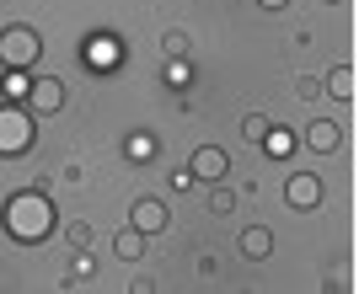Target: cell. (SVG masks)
I'll use <instances>...</instances> for the list:
<instances>
[{"mask_svg": "<svg viewBox=\"0 0 359 294\" xmlns=\"http://www.w3.org/2000/svg\"><path fill=\"white\" fill-rule=\"evenodd\" d=\"M210 214H220V220H225V214H236V192H231V188H210Z\"/></svg>", "mask_w": 359, "mask_h": 294, "instance_id": "cell-13", "label": "cell"}, {"mask_svg": "<svg viewBox=\"0 0 359 294\" xmlns=\"http://www.w3.org/2000/svg\"><path fill=\"white\" fill-rule=\"evenodd\" d=\"M81 279H91V257H86V251L75 257V267H70V279H65V284H81Z\"/></svg>", "mask_w": 359, "mask_h": 294, "instance_id": "cell-19", "label": "cell"}, {"mask_svg": "<svg viewBox=\"0 0 359 294\" xmlns=\"http://www.w3.org/2000/svg\"><path fill=\"white\" fill-rule=\"evenodd\" d=\"M161 48H166V54H188V32H182V27H172V32L161 38Z\"/></svg>", "mask_w": 359, "mask_h": 294, "instance_id": "cell-17", "label": "cell"}, {"mask_svg": "<svg viewBox=\"0 0 359 294\" xmlns=\"http://www.w3.org/2000/svg\"><path fill=\"white\" fill-rule=\"evenodd\" d=\"M257 6H263V11H285L290 0H257Z\"/></svg>", "mask_w": 359, "mask_h": 294, "instance_id": "cell-20", "label": "cell"}, {"mask_svg": "<svg viewBox=\"0 0 359 294\" xmlns=\"http://www.w3.org/2000/svg\"><path fill=\"white\" fill-rule=\"evenodd\" d=\"M269 129H273V123L263 113H247V118H241V139H247V145H263V134H269Z\"/></svg>", "mask_w": 359, "mask_h": 294, "instance_id": "cell-12", "label": "cell"}, {"mask_svg": "<svg viewBox=\"0 0 359 294\" xmlns=\"http://www.w3.org/2000/svg\"><path fill=\"white\" fill-rule=\"evenodd\" d=\"M6 230L16 241H43L54 230V204H48L43 192H16L11 204H6Z\"/></svg>", "mask_w": 359, "mask_h": 294, "instance_id": "cell-1", "label": "cell"}, {"mask_svg": "<svg viewBox=\"0 0 359 294\" xmlns=\"http://www.w3.org/2000/svg\"><path fill=\"white\" fill-rule=\"evenodd\" d=\"M322 91L338 97V102H354V64H332L327 80H322Z\"/></svg>", "mask_w": 359, "mask_h": 294, "instance_id": "cell-10", "label": "cell"}, {"mask_svg": "<svg viewBox=\"0 0 359 294\" xmlns=\"http://www.w3.org/2000/svg\"><path fill=\"white\" fill-rule=\"evenodd\" d=\"M129 225H135L140 235H161L166 225H172V209H166L161 198H140L135 214H129Z\"/></svg>", "mask_w": 359, "mask_h": 294, "instance_id": "cell-6", "label": "cell"}, {"mask_svg": "<svg viewBox=\"0 0 359 294\" xmlns=\"http://www.w3.org/2000/svg\"><path fill=\"white\" fill-rule=\"evenodd\" d=\"M43 54V38L32 27H6L0 32V59H6V70H32Z\"/></svg>", "mask_w": 359, "mask_h": 294, "instance_id": "cell-2", "label": "cell"}, {"mask_svg": "<svg viewBox=\"0 0 359 294\" xmlns=\"http://www.w3.org/2000/svg\"><path fill=\"white\" fill-rule=\"evenodd\" d=\"M285 204H290V209H316V204H322V182H316L311 172H290Z\"/></svg>", "mask_w": 359, "mask_h": 294, "instance_id": "cell-7", "label": "cell"}, {"mask_svg": "<svg viewBox=\"0 0 359 294\" xmlns=\"http://www.w3.org/2000/svg\"><path fill=\"white\" fill-rule=\"evenodd\" d=\"M65 241H70L75 251H86L91 246V225L86 220H70V225H65Z\"/></svg>", "mask_w": 359, "mask_h": 294, "instance_id": "cell-15", "label": "cell"}, {"mask_svg": "<svg viewBox=\"0 0 359 294\" xmlns=\"http://www.w3.org/2000/svg\"><path fill=\"white\" fill-rule=\"evenodd\" d=\"M306 150H316V155H338V150H344V129L327 123V118H311V123H306Z\"/></svg>", "mask_w": 359, "mask_h": 294, "instance_id": "cell-8", "label": "cell"}, {"mask_svg": "<svg viewBox=\"0 0 359 294\" xmlns=\"http://www.w3.org/2000/svg\"><path fill=\"white\" fill-rule=\"evenodd\" d=\"M332 6H338V0H332Z\"/></svg>", "mask_w": 359, "mask_h": 294, "instance_id": "cell-21", "label": "cell"}, {"mask_svg": "<svg viewBox=\"0 0 359 294\" xmlns=\"http://www.w3.org/2000/svg\"><path fill=\"white\" fill-rule=\"evenodd\" d=\"M27 107L38 118H54L65 107V80H54V75H38V80H32L27 86Z\"/></svg>", "mask_w": 359, "mask_h": 294, "instance_id": "cell-4", "label": "cell"}, {"mask_svg": "<svg viewBox=\"0 0 359 294\" xmlns=\"http://www.w3.org/2000/svg\"><path fill=\"white\" fill-rule=\"evenodd\" d=\"M27 86H32L27 70H11L6 75V102H27Z\"/></svg>", "mask_w": 359, "mask_h": 294, "instance_id": "cell-14", "label": "cell"}, {"mask_svg": "<svg viewBox=\"0 0 359 294\" xmlns=\"http://www.w3.org/2000/svg\"><path fill=\"white\" fill-rule=\"evenodd\" d=\"M188 172H194V182H225V172H231V155H225L220 145H198L194 161H188Z\"/></svg>", "mask_w": 359, "mask_h": 294, "instance_id": "cell-5", "label": "cell"}, {"mask_svg": "<svg viewBox=\"0 0 359 294\" xmlns=\"http://www.w3.org/2000/svg\"><path fill=\"white\" fill-rule=\"evenodd\" d=\"M241 257H252V262L273 257V230H269V225H252V230H241Z\"/></svg>", "mask_w": 359, "mask_h": 294, "instance_id": "cell-9", "label": "cell"}, {"mask_svg": "<svg viewBox=\"0 0 359 294\" xmlns=\"http://www.w3.org/2000/svg\"><path fill=\"white\" fill-rule=\"evenodd\" d=\"M27 145H32V123H27V113L6 107V113H0V155H22Z\"/></svg>", "mask_w": 359, "mask_h": 294, "instance_id": "cell-3", "label": "cell"}, {"mask_svg": "<svg viewBox=\"0 0 359 294\" xmlns=\"http://www.w3.org/2000/svg\"><path fill=\"white\" fill-rule=\"evenodd\" d=\"M263 145H269V150H273V155H285V150H290V134H279V129H269V134H263Z\"/></svg>", "mask_w": 359, "mask_h": 294, "instance_id": "cell-18", "label": "cell"}, {"mask_svg": "<svg viewBox=\"0 0 359 294\" xmlns=\"http://www.w3.org/2000/svg\"><path fill=\"white\" fill-rule=\"evenodd\" d=\"M295 97H300V102H316V97H327V91H322L316 75H295Z\"/></svg>", "mask_w": 359, "mask_h": 294, "instance_id": "cell-16", "label": "cell"}, {"mask_svg": "<svg viewBox=\"0 0 359 294\" xmlns=\"http://www.w3.org/2000/svg\"><path fill=\"white\" fill-rule=\"evenodd\" d=\"M113 257H123V262H140V257H145V235H140L135 225H123V230L113 235Z\"/></svg>", "mask_w": 359, "mask_h": 294, "instance_id": "cell-11", "label": "cell"}]
</instances>
